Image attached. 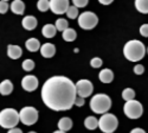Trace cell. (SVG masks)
<instances>
[{
    "instance_id": "obj_1",
    "label": "cell",
    "mask_w": 148,
    "mask_h": 133,
    "mask_svg": "<svg viewBox=\"0 0 148 133\" xmlns=\"http://www.w3.org/2000/svg\"><path fill=\"white\" fill-rule=\"evenodd\" d=\"M77 98L76 84L65 76H52L42 88V100L52 111H69Z\"/></svg>"
},
{
    "instance_id": "obj_2",
    "label": "cell",
    "mask_w": 148,
    "mask_h": 133,
    "mask_svg": "<svg viewBox=\"0 0 148 133\" xmlns=\"http://www.w3.org/2000/svg\"><path fill=\"white\" fill-rule=\"evenodd\" d=\"M147 50L146 46L143 45L142 42L136 41V39H132L127 42L123 48V55L130 62H139L145 57Z\"/></svg>"
},
{
    "instance_id": "obj_3",
    "label": "cell",
    "mask_w": 148,
    "mask_h": 133,
    "mask_svg": "<svg viewBox=\"0 0 148 133\" xmlns=\"http://www.w3.org/2000/svg\"><path fill=\"white\" fill-rule=\"evenodd\" d=\"M112 107V100L106 94H96L90 100V108L96 114H104Z\"/></svg>"
},
{
    "instance_id": "obj_4",
    "label": "cell",
    "mask_w": 148,
    "mask_h": 133,
    "mask_svg": "<svg viewBox=\"0 0 148 133\" xmlns=\"http://www.w3.org/2000/svg\"><path fill=\"white\" fill-rule=\"evenodd\" d=\"M20 121L19 113L14 108H5L0 112V126L4 128H14Z\"/></svg>"
},
{
    "instance_id": "obj_5",
    "label": "cell",
    "mask_w": 148,
    "mask_h": 133,
    "mask_svg": "<svg viewBox=\"0 0 148 133\" xmlns=\"http://www.w3.org/2000/svg\"><path fill=\"white\" fill-rule=\"evenodd\" d=\"M119 126V120L114 114L104 113L98 120V127L103 133H113Z\"/></svg>"
},
{
    "instance_id": "obj_6",
    "label": "cell",
    "mask_w": 148,
    "mask_h": 133,
    "mask_svg": "<svg viewBox=\"0 0 148 133\" xmlns=\"http://www.w3.org/2000/svg\"><path fill=\"white\" fill-rule=\"evenodd\" d=\"M98 24V18L94 12L85 11L78 16V25L83 30H92Z\"/></svg>"
},
{
    "instance_id": "obj_7",
    "label": "cell",
    "mask_w": 148,
    "mask_h": 133,
    "mask_svg": "<svg viewBox=\"0 0 148 133\" xmlns=\"http://www.w3.org/2000/svg\"><path fill=\"white\" fill-rule=\"evenodd\" d=\"M123 112L129 119H139L143 113V107L139 101L134 99L126 102V105L123 106Z\"/></svg>"
},
{
    "instance_id": "obj_8",
    "label": "cell",
    "mask_w": 148,
    "mask_h": 133,
    "mask_svg": "<svg viewBox=\"0 0 148 133\" xmlns=\"http://www.w3.org/2000/svg\"><path fill=\"white\" fill-rule=\"evenodd\" d=\"M19 116L23 124H25L26 126H31L34 125L38 120V111L34 107H24L19 112Z\"/></svg>"
},
{
    "instance_id": "obj_9",
    "label": "cell",
    "mask_w": 148,
    "mask_h": 133,
    "mask_svg": "<svg viewBox=\"0 0 148 133\" xmlns=\"http://www.w3.org/2000/svg\"><path fill=\"white\" fill-rule=\"evenodd\" d=\"M76 90H77V95L82 96V98H88L94 92V86L89 80H79L76 83Z\"/></svg>"
},
{
    "instance_id": "obj_10",
    "label": "cell",
    "mask_w": 148,
    "mask_h": 133,
    "mask_svg": "<svg viewBox=\"0 0 148 133\" xmlns=\"http://www.w3.org/2000/svg\"><path fill=\"white\" fill-rule=\"evenodd\" d=\"M69 7V0H50V8L55 14L66 13Z\"/></svg>"
},
{
    "instance_id": "obj_11",
    "label": "cell",
    "mask_w": 148,
    "mask_h": 133,
    "mask_svg": "<svg viewBox=\"0 0 148 133\" xmlns=\"http://www.w3.org/2000/svg\"><path fill=\"white\" fill-rule=\"evenodd\" d=\"M21 87L26 92H33L38 88V79L33 75H26L21 81Z\"/></svg>"
},
{
    "instance_id": "obj_12",
    "label": "cell",
    "mask_w": 148,
    "mask_h": 133,
    "mask_svg": "<svg viewBox=\"0 0 148 133\" xmlns=\"http://www.w3.org/2000/svg\"><path fill=\"white\" fill-rule=\"evenodd\" d=\"M40 54L45 58H51L56 54V46L51 43H45L40 46Z\"/></svg>"
},
{
    "instance_id": "obj_13",
    "label": "cell",
    "mask_w": 148,
    "mask_h": 133,
    "mask_svg": "<svg viewBox=\"0 0 148 133\" xmlns=\"http://www.w3.org/2000/svg\"><path fill=\"white\" fill-rule=\"evenodd\" d=\"M37 24H38V21H37V19L33 16H26L25 18L23 19V21H21L23 28L25 30H27V31L34 30L37 28Z\"/></svg>"
},
{
    "instance_id": "obj_14",
    "label": "cell",
    "mask_w": 148,
    "mask_h": 133,
    "mask_svg": "<svg viewBox=\"0 0 148 133\" xmlns=\"http://www.w3.org/2000/svg\"><path fill=\"white\" fill-rule=\"evenodd\" d=\"M10 7H11V11L18 16L23 14L25 12V4L23 3V0H13Z\"/></svg>"
},
{
    "instance_id": "obj_15",
    "label": "cell",
    "mask_w": 148,
    "mask_h": 133,
    "mask_svg": "<svg viewBox=\"0 0 148 133\" xmlns=\"http://www.w3.org/2000/svg\"><path fill=\"white\" fill-rule=\"evenodd\" d=\"M23 54V50H21V48L19 45H12L10 44L7 46V55L10 58L12 59H18Z\"/></svg>"
},
{
    "instance_id": "obj_16",
    "label": "cell",
    "mask_w": 148,
    "mask_h": 133,
    "mask_svg": "<svg viewBox=\"0 0 148 133\" xmlns=\"http://www.w3.org/2000/svg\"><path fill=\"white\" fill-rule=\"evenodd\" d=\"M12 92H13V84L10 80H4L1 83H0V94L6 96L10 95Z\"/></svg>"
},
{
    "instance_id": "obj_17",
    "label": "cell",
    "mask_w": 148,
    "mask_h": 133,
    "mask_svg": "<svg viewBox=\"0 0 148 133\" xmlns=\"http://www.w3.org/2000/svg\"><path fill=\"white\" fill-rule=\"evenodd\" d=\"M98 77H100V81L103 83H110L114 80V72L110 69H103V70H101Z\"/></svg>"
},
{
    "instance_id": "obj_18",
    "label": "cell",
    "mask_w": 148,
    "mask_h": 133,
    "mask_svg": "<svg viewBox=\"0 0 148 133\" xmlns=\"http://www.w3.org/2000/svg\"><path fill=\"white\" fill-rule=\"evenodd\" d=\"M56 32H57V29L55 25L52 24H46V25L43 26V30H42V33L45 38H52L56 36Z\"/></svg>"
},
{
    "instance_id": "obj_19",
    "label": "cell",
    "mask_w": 148,
    "mask_h": 133,
    "mask_svg": "<svg viewBox=\"0 0 148 133\" xmlns=\"http://www.w3.org/2000/svg\"><path fill=\"white\" fill-rule=\"evenodd\" d=\"M26 48H27V50L31 51V52H36V51H38L40 49V43L39 41L37 39V38H30L26 41L25 43Z\"/></svg>"
},
{
    "instance_id": "obj_20",
    "label": "cell",
    "mask_w": 148,
    "mask_h": 133,
    "mask_svg": "<svg viewBox=\"0 0 148 133\" xmlns=\"http://www.w3.org/2000/svg\"><path fill=\"white\" fill-rule=\"evenodd\" d=\"M71 127H72V120L70 118H66V116L65 118H62L59 121H58V128L62 130V131L66 132V131L71 130Z\"/></svg>"
},
{
    "instance_id": "obj_21",
    "label": "cell",
    "mask_w": 148,
    "mask_h": 133,
    "mask_svg": "<svg viewBox=\"0 0 148 133\" xmlns=\"http://www.w3.org/2000/svg\"><path fill=\"white\" fill-rule=\"evenodd\" d=\"M84 126H85V128H88L90 131L96 130L98 127V120L95 116H88L84 120Z\"/></svg>"
},
{
    "instance_id": "obj_22",
    "label": "cell",
    "mask_w": 148,
    "mask_h": 133,
    "mask_svg": "<svg viewBox=\"0 0 148 133\" xmlns=\"http://www.w3.org/2000/svg\"><path fill=\"white\" fill-rule=\"evenodd\" d=\"M63 39L65 41V42H73L76 38H77V33H76V31L73 30V29H66V30H64L63 31Z\"/></svg>"
},
{
    "instance_id": "obj_23",
    "label": "cell",
    "mask_w": 148,
    "mask_h": 133,
    "mask_svg": "<svg viewBox=\"0 0 148 133\" xmlns=\"http://www.w3.org/2000/svg\"><path fill=\"white\" fill-rule=\"evenodd\" d=\"M135 7L140 13H148V0H135Z\"/></svg>"
},
{
    "instance_id": "obj_24",
    "label": "cell",
    "mask_w": 148,
    "mask_h": 133,
    "mask_svg": "<svg viewBox=\"0 0 148 133\" xmlns=\"http://www.w3.org/2000/svg\"><path fill=\"white\" fill-rule=\"evenodd\" d=\"M122 98L126 102L130 101V100H134L135 99V90L132 89V88H126L122 92Z\"/></svg>"
},
{
    "instance_id": "obj_25",
    "label": "cell",
    "mask_w": 148,
    "mask_h": 133,
    "mask_svg": "<svg viewBox=\"0 0 148 133\" xmlns=\"http://www.w3.org/2000/svg\"><path fill=\"white\" fill-rule=\"evenodd\" d=\"M56 29H57V31H62L63 32L64 30H66L68 28H69V23H68V20L66 19H63V18H59V19H57V21H56Z\"/></svg>"
},
{
    "instance_id": "obj_26",
    "label": "cell",
    "mask_w": 148,
    "mask_h": 133,
    "mask_svg": "<svg viewBox=\"0 0 148 133\" xmlns=\"http://www.w3.org/2000/svg\"><path fill=\"white\" fill-rule=\"evenodd\" d=\"M66 16L69 19H76L78 18V7H76L75 5L73 6H70L66 11Z\"/></svg>"
},
{
    "instance_id": "obj_27",
    "label": "cell",
    "mask_w": 148,
    "mask_h": 133,
    "mask_svg": "<svg viewBox=\"0 0 148 133\" xmlns=\"http://www.w3.org/2000/svg\"><path fill=\"white\" fill-rule=\"evenodd\" d=\"M37 8L40 12H46L50 8V0H38L37 3Z\"/></svg>"
},
{
    "instance_id": "obj_28",
    "label": "cell",
    "mask_w": 148,
    "mask_h": 133,
    "mask_svg": "<svg viewBox=\"0 0 148 133\" xmlns=\"http://www.w3.org/2000/svg\"><path fill=\"white\" fill-rule=\"evenodd\" d=\"M21 67H23V69L25 71H31L34 68V62L32 61V59H25V61L23 62Z\"/></svg>"
},
{
    "instance_id": "obj_29",
    "label": "cell",
    "mask_w": 148,
    "mask_h": 133,
    "mask_svg": "<svg viewBox=\"0 0 148 133\" xmlns=\"http://www.w3.org/2000/svg\"><path fill=\"white\" fill-rule=\"evenodd\" d=\"M102 64H103V62H102V59L100 57H94L90 61V65L92 68H101Z\"/></svg>"
},
{
    "instance_id": "obj_30",
    "label": "cell",
    "mask_w": 148,
    "mask_h": 133,
    "mask_svg": "<svg viewBox=\"0 0 148 133\" xmlns=\"http://www.w3.org/2000/svg\"><path fill=\"white\" fill-rule=\"evenodd\" d=\"M72 3H73V5H75L76 7L81 8V7H85V6H87L88 3H89V0H72Z\"/></svg>"
},
{
    "instance_id": "obj_31",
    "label": "cell",
    "mask_w": 148,
    "mask_h": 133,
    "mask_svg": "<svg viewBox=\"0 0 148 133\" xmlns=\"http://www.w3.org/2000/svg\"><path fill=\"white\" fill-rule=\"evenodd\" d=\"M8 8H10V6H8L7 1H1V0H0V13L5 14Z\"/></svg>"
},
{
    "instance_id": "obj_32",
    "label": "cell",
    "mask_w": 148,
    "mask_h": 133,
    "mask_svg": "<svg viewBox=\"0 0 148 133\" xmlns=\"http://www.w3.org/2000/svg\"><path fill=\"white\" fill-rule=\"evenodd\" d=\"M134 72L136 75H142L143 72H145V67L141 65V64H136V65L134 67Z\"/></svg>"
},
{
    "instance_id": "obj_33",
    "label": "cell",
    "mask_w": 148,
    "mask_h": 133,
    "mask_svg": "<svg viewBox=\"0 0 148 133\" xmlns=\"http://www.w3.org/2000/svg\"><path fill=\"white\" fill-rule=\"evenodd\" d=\"M140 34L142 37H148V24H143L140 28Z\"/></svg>"
},
{
    "instance_id": "obj_34",
    "label": "cell",
    "mask_w": 148,
    "mask_h": 133,
    "mask_svg": "<svg viewBox=\"0 0 148 133\" xmlns=\"http://www.w3.org/2000/svg\"><path fill=\"white\" fill-rule=\"evenodd\" d=\"M75 105L78 106V107H82L84 105V98H82V96H78L77 95V98L75 100Z\"/></svg>"
},
{
    "instance_id": "obj_35",
    "label": "cell",
    "mask_w": 148,
    "mask_h": 133,
    "mask_svg": "<svg viewBox=\"0 0 148 133\" xmlns=\"http://www.w3.org/2000/svg\"><path fill=\"white\" fill-rule=\"evenodd\" d=\"M130 133H146V131L142 130V128H140V127H136V128H133L130 131Z\"/></svg>"
},
{
    "instance_id": "obj_36",
    "label": "cell",
    "mask_w": 148,
    "mask_h": 133,
    "mask_svg": "<svg viewBox=\"0 0 148 133\" xmlns=\"http://www.w3.org/2000/svg\"><path fill=\"white\" fill-rule=\"evenodd\" d=\"M7 133H23V131L20 130V128H17V127H14V128H11Z\"/></svg>"
},
{
    "instance_id": "obj_37",
    "label": "cell",
    "mask_w": 148,
    "mask_h": 133,
    "mask_svg": "<svg viewBox=\"0 0 148 133\" xmlns=\"http://www.w3.org/2000/svg\"><path fill=\"white\" fill-rule=\"evenodd\" d=\"M98 1H100V4H102V5H110L114 0H98Z\"/></svg>"
},
{
    "instance_id": "obj_38",
    "label": "cell",
    "mask_w": 148,
    "mask_h": 133,
    "mask_svg": "<svg viewBox=\"0 0 148 133\" xmlns=\"http://www.w3.org/2000/svg\"><path fill=\"white\" fill-rule=\"evenodd\" d=\"M53 133H65L64 131H62V130H58V131H55Z\"/></svg>"
},
{
    "instance_id": "obj_39",
    "label": "cell",
    "mask_w": 148,
    "mask_h": 133,
    "mask_svg": "<svg viewBox=\"0 0 148 133\" xmlns=\"http://www.w3.org/2000/svg\"><path fill=\"white\" fill-rule=\"evenodd\" d=\"M29 133H36V132H33V131H31V132H29Z\"/></svg>"
},
{
    "instance_id": "obj_40",
    "label": "cell",
    "mask_w": 148,
    "mask_h": 133,
    "mask_svg": "<svg viewBox=\"0 0 148 133\" xmlns=\"http://www.w3.org/2000/svg\"><path fill=\"white\" fill-rule=\"evenodd\" d=\"M1 1H8V0H1Z\"/></svg>"
},
{
    "instance_id": "obj_41",
    "label": "cell",
    "mask_w": 148,
    "mask_h": 133,
    "mask_svg": "<svg viewBox=\"0 0 148 133\" xmlns=\"http://www.w3.org/2000/svg\"><path fill=\"white\" fill-rule=\"evenodd\" d=\"M147 54H148V49H147Z\"/></svg>"
}]
</instances>
